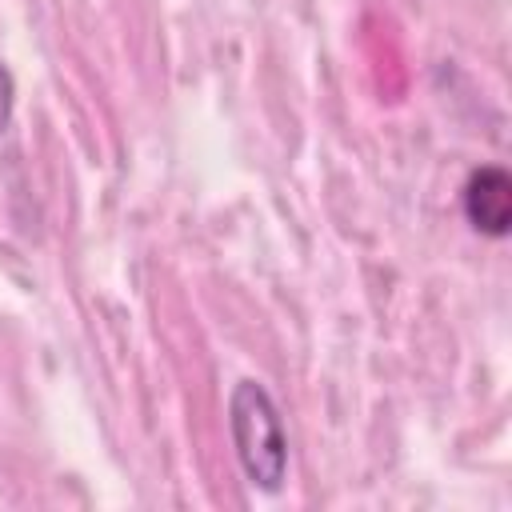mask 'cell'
Here are the masks:
<instances>
[{"label": "cell", "instance_id": "obj_1", "mask_svg": "<svg viewBox=\"0 0 512 512\" xmlns=\"http://www.w3.org/2000/svg\"><path fill=\"white\" fill-rule=\"evenodd\" d=\"M228 432L252 488L280 492L288 480V432L272 392L260 380H236L228 396Z\"/></svg>", "mask_w": 512, "mask_h": 512}, {"label": "cell", "instance_id": "obj_2", "mask_svg": "<svg viewBox=\"0 0 512 512\" xmlns=\"http://www.w3.org/2000/svg\"><path fill=\"white\" fill-rule=\"evenodd\" d=\"M460 204H464L468 224L480 236H492V240L508 236V228H512V176L500 164L472 168V176L464 180Z\"/></svg>", "mask_w": 512, "mask_h": 512}, {"label": "cell", "instance_id": "obj_3", "mask_svg": "<svg viewBox=\"0 0 512 512\" xmlns=\"http://www.w3.org/2000/svg\"><path fill=\"white\" fill-rule=\"evenodd\" d=\"M12 108H16V80H12L8 64L0 60V132H8V124H12Z\"/></svg>", "mask_w": 512, "mask_h": 512}]
</instances>
